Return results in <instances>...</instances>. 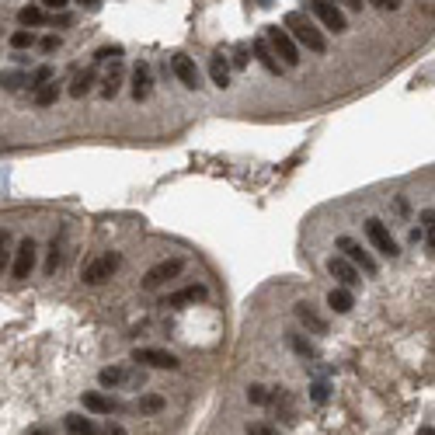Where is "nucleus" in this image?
Returning <instances> with one entry per match:
<instances>
[{
  "label": "nucleus",
  "instance_id": "f257e3e1",
  "mask_svg": "<svg viewBox=\"0 0 435 435\" xmlns=\"http://www.w3.org/2000/svg\"><path fill=\"white\" fill-rule=\"evenodd\" d=\"M282 28L296 39V46H300V49L317 53V56H324V53H327V39H324V32L317 28V22H314L307 11H289V15H286V22H282Z\"/></svg>",
  "mask_w": 435,
  "mask_h": 435
},
{
  "label": "nucleus",
  "instance_id": "f03ea898",
  "mask_svg": "<svg viewBox=\"0 0 435 435\" xmlns=\"http://www.w3.org/2000/svg\"><path fill=\"white\" fill-rule=\"evenodd\" d=\"M265 39H268V46H272V53L279 56V63L286 67V70H296L300 67V46H296V39L286 32V28H279V25H268L265 28Z\"/></svg>",
  "mask_w": 435,
  "mask_h": 435
},
{
  "label": "nucleus",
  "instance_id": "7ed1b4c3",
  "mask_svg": "<svg viewBox=\"0 0 435 435\" xmlns=\"http://www.w3.org/2000/svg\"><path fill=\"white\" fill-rule=\"evenodd\" d=\"M307 4H310L314 18H317L327 32H334V35L348 32V18H345V11L334 4V0H307Z\"/></svg>",
  "mask_w": 435,
  "mask_h": 435
},
{
  "label": "nucleus",
  "instance_id": "20e7f679",
  "mask_svg": "<svg viewBox=\"0 0 435 435\" xmlns=\"http://www.w3.org/2000/svg\"><path fill=\"white\" fill-rule=\"evenodd\" d=\"M334 248H338V251H341V255H345V258H348V262L355 265V268H362L366 275H376V272H379L376 258H373V255H369V251H366V248H362V244H359L355 237L341 234V237L334 241Z\"/></svg>",
  "mask_w": 435,
  "mask_h": 435
},
{
  "label": "nucleus",
  "instance_id": "39448f33",
  "mask_svg": "<svg viewBox=\"0 0 435 435\" xmlns=\"http://www.w3.org/2000/svg\"><path fill=\"white\" fill-rule=\"evenodd\" d=\"M366 237H369V244L383 255V258H400V244L393 241V234L386 230V223L383 220H376V216H373V220H366Z\"/></svg>",
  "mask_w": 435,
  "mask_h": 435
},
{
  "label": "nucleus",
  "instance_id": "423d86ee",
  "mask_svg": "<svg viewBox=\"0 0 435 435\" xmlns=\"http://www.w3.org/2000/svg\"><path fill=\"white\" fill-rule=\"evenodd\" d=\"M119 265H122L119 255H101V258H94V262L84 265V282L87 286H101V282H108L119 272Z\"/></svg>",
  "mask_w": 435,
  "mask_h": 435
},
{
  "label": "nucleus",
  "instance_id": "0eeeda50",
  "mask_svg": "<svg viewBox=\"0 0 435 435\" xmlns=\"http://www.w3.org/2000/svg\"><path fill=\"white\" fill-rule=\"evenodd\" d=\"M181 268H185V262L181 258H167V262H157L146 275H143V289H160L167 279H178L181 275Z\"/></svg>",
  "mask_w": 435,
  "mask_h": 435
},
{
  "label": "nucleus",
  "instance_id": "6e6552de",
  "mask_svg": "<svg viewBox=\"0 0 435 435\" xmlns=\"http://www.w3.org/2000/svg\"><path fill=\"white\" fill-rule=\"evenodd\" d=\"M133 362L150 366V369H178V366H181V359H178L174 352H167V348H136V352H133Z\"/></svg>",
  "mask_w": 435,
  "mask_h": 435
},
{
  "label": "nucleus",
  "instance_id": "1a4fd4ad",
  "mask_svg": "<svg viewBox=\"0 0 435 435\" xmlns=\"http://www.w3.org/2000/svg\"><path fill=\"white\" fill-rule=\"evenodd\" d=\"M98 383L105 386V390H119V386H143V373L136 376V373H129L126 366H105L101 373H98Z\"/></svg>",
  "mask_w": 435,
  "mask_h": 435
},
{
  "label": "nucleus",
  "instance_id": "9d476101",
  "mask_svg": "<svg viewBox=\"0 0 435 435\" xmlns=\"http://www.w3.org/2000/svg\"><path fill=\"white\" fill-rule=\"evenodd\" d=\"M35 258H39V248H35V241H32V237H25V241L18 244V251H15L11 275H15V279H28V275H32V268H35Z\"/></svg>",
  "mask_w": 435,
  "mask_h": 435
},
{
  "label": "nucleus",
  "instance_id": "9b49d317",
  "mask_svg": "<svg viewBox=\"0 0 435 435\" xmlns=\"http://www.w3.org/2000/svg\"><path fill=\"white\" fill-rule=\"evenodd\" d=\"M327 272H331V279H338V286H345V289H355V286L362 282V272H359L345 255H334V258L327 262Z\"/></svg>",
  "mask_w": 435,
  "mask_h": 435
},
{
  "label": "nucleus",
  "instance_id": "f8f14e48",
  "mask_svg": "<svg viewBox=\"0 0 435 435\" xmlns=\"http://www.w3.org/2000/svg\"><path fill=\"white\" fill-rule=\"evenodd\" d=\"M171 74H174V77H178L188 91L202 87V84H198V67H195V60H191V56H181V53H178V56L171 60Z\"/></svg>",
  "mask_w": 435,
  "mask_h": 435
},
{
  "label": "nucleus",
  "instance_id": "ddd939ff",
  "mask_svg": "<svg viewBox=\"0 0 435 435\" xmlns=\"http://www.w3.org/2000/svg\"><path fill=\"white\" fill-rule=\"evenodd\" d=\"M251 49H255V56H258V63H262V67H265L268 74H275V77H279V74L286 70V67L279 63V56L272 53V46H268V39H265V35H258V39L251 42Z\"/></svg>",
  "mask_w": 435,
  "mask_h": 435
},
{
  "label": "nucleus",
  "instance_id": "4468645a",
  "mask_svg": "<svg viewBox=\"0 0 435 435\" xmlns=\"http://www.w3.org/2000/svg\"><path fill=\"white\" fill-rule=\"evenodd\" d=\"M153 94V77H150V63H136L133 67V98L146 101Z\"/></svg>",
  "mask_w": 435,
  "mask_h": 435
},
{
  "label": "nucleus",
  "instance_id": "2eb2a0df",
  "mask_svg": "<svg viewBox=\"0 0 435 435\" xmlns=\"http://www.w3.org/2000/svg\"><path fill=\"white\" fill-rule=\"evenodd\" d=\"M293 314H296V321H300L310 334H327V321H324V317H321L310 303H296V310H293Z\"/></svg>",
  "mask_w": 435,
  "mask_h": 435
},
{
  "label": "nucleus",
  "instance_id": "dca6fc26",
  "mask_svg": "<svg viewBox=\"0 0 435 435\" xmlns=\"http://www.w3.org/2000/svg\"><path fill=\"white\" fill-rule=\"evenodd\" d=\"M80 404H84V411H91V414H115V411H119V400H112L108 393H98V390L84 393Z\"/></svg>",
  "mask_w": 435,
  "mask_h": 435
},
{
  "label": "nucleus",
  "instance_id": "f3484780",
  "mask_svg": "<svg viewBox=\"0 0 435 435\" xmlns=\"http://www.w3.org/2000/svg\"><path fill=\"white\" fill-rule=\"evenodd\" d=\"M209 77H212V84L220 87V91H227V87H230V63H227V56H223V53H216V56L209 60Z\"/></svg>",
  "mask_w": 435,
  "mask_h": 435
},
{
  "label": "nucleus",
  "instance_id": "a211bd4d",
  "mask_svg": "<svg viewBox=\"0 0 435 435\" xmlns=\"http://www.w3.org/2000/svg\"><path fill=\"white\" fill-rule=\"evenodd\" d=\"M209 296V289L205 286H185V289H178V293H171L167 296V307H185V303H202Z\"/></svg>",
  "mask_w": 435,
  "mask_h": 435
},
{
  "label": "nucleus",
  "instance_id": "6ab92c4d",
  "mask_svg": "<svg viewBox=\"0 0 435 435\" xmlns=\"http://www.w3.org/2000/svg\"><path fill=\"white\" fill-rule=\"evenodd\" d=\"M18 22H22V28H42L49 22V15H46L42 4H28V8L18 11Z\"/></svg>",
  "mask_w": 435,
  "mask_h": 435
},
{
  "label": "nucleus",
  "instance_id": "aec40b11",
  "mask_svg": "<svg viewBox=\"0 0 435 435\" xmlns=\"http://www.w3.org/2000/svg\"><path fill=\"white\" fill-rule=\"evenodd\" d=\"M327 307H331L334 314H348V310L355 307V296H352V289H345V286L331 289V293H327Z\"/></svg>",
  "mask_w": 435,
  "mask_h": 435
},
{
  "label": "nucleus",
  "instance_id": "412c9836",
  "mask_svg": "<svg viewBox=\"0 0 435 435\" xmlns=\"http://www.w3.org/2000/svg\"><path fill=\"white\" fill-rule=\"evenodd\" d=\"M32 101H35V108H53V105L60 101V84H56V80L42 84L39 91H32Z\"/></svg>",
  "mask_w": 435,
  "mask_h": 435
},
{
  "label": "nucleus",
  "instance_id": "4be33fe9",
  "mask_svg": "<svg viewBox=\"0 0 435 435\" xmlns=\"http://www.w3.org/2000/svg\"><path fill=\"white\" fill-rule=\"evenodd\" d=\"M94 70H80V74H74V80H70V98H84V94H91V87H94Z\"/></svg>",
  "mask_w": 435,
  "mask_h": 435
},
{
  "label": "nucleus",
  "instance_id": "5701e85b",
  "mask_svg": "<svg viewBox=\"0 0 435 435\" xmlns=\"http://www.w3.org/2000/svg\"><path fill=\"white\" fill-rule=\"evenodd\" d=\"M63 425H67V432H70V435H98L94 421H91V418H80V414H67V418H63Z\"/></svg>",
  "mask_w": 435,
  "mask_h": 435
},
{
  "label": "nucleus",
  "instance_id": "b1692460",
  "mask_svg": "<svg viewBox=\"0 0 435 435\" xmlns=\"http://www.w3.org/2000/svg\"><path fill=\"white\" fill-rule=\"evenodd\" d=\"M421 241L428 244V251H435V209H421Z\"/></svg>",
  "mask_w": 435,
  "mask_h": 435
},
{
  "label": "nucleus",
  "instance_id": "393cba45",
  "mask_svg": "<svg viewBox=\"0 0 435 435\" xmlns=\"http://www.w3.org/2000/svg\"><path fill=\"white\" fill-rule=\"evenodd\" d=\"M0 87L15 94V91L28 87V74H25V70H8V74H0Z\"/></svg>",
  "mask_w": 435,
  "mask_h": 435
},
{
  "label": "nucleus",
  "instance_id": "a878e982",
  "mask_svg": "<svg viewBox=\"0 0 435 435\" xmlns=\"http://www.w3.org/2000/svg\"><path fill=\"white\" fill-rule=\"evenodd\" d=\"M39 39H35V32L32 28H18V32H11V49L15 53H25V49H32Z\"/></svg>",
  "mask_w": 435,
  "mask_h": 435
},
{
  "label": "nucleus",
  "instance_id": "bb28decb",
  "mask_svg": "<svg viewBox=\"0 0 435 435\" xmlns=\"http://www.w3.org/2000/svg\"><path fill=\"white\" fill-rule=\"evenodd\" d=\"M53 80V67L49 63H42V67H35L32 74H28V91H39L42 84H49Z\"/></svg>",
  "mask_w": 435,
  "mask_h": 435
},
{
  "label": "nucleus",
  "instance_id": "cd10ccee",
  "mask_svg": "<svg viewBox=\"0 0 435 435\" xmlns=\"http://www.w3.org/2000/svg\"><path fill=\"white\" fill-rule=\"evenodd\" d=\"M289 348H293L296 355H303V359H314V355H317V348H314L303 334H289Z\"/></svg>",
  "mask_w": 435,
  "mask_h": 435
},
{
  "label": "nucleus",
  "instance_id": "c85d7f7f",
  "mask_svg": "<svg viewBox=\"0 0 435 435\" xmlns=\"http://www.w3.org/2000/svg\"><path fill=\"white\" fill-rule=\"evenodd\" d=\"M164 407V397L160 393H146V397H139V411L143 414H157Z\"/></svg>",
  "mask_w": 435,
  "mask_h": 435
},
{
  "label": "nucleus",
  "instance_id": "c756f323",
  "mask_svg": "<svg viewBox=\"0 0 435 435\" xmlns=\"http://www.w3.org/2000/svg\"><path fill=\"white\" fill-rule=\"evenodd\" d=\"M248 400H251V404H268V400H272V393H268V386L251 383V386H248Z\"/></svg>",
  "mask_w": 435,
  "mask_h": 435
},
{
  "label": "nucleus",
  "instance_id": "7c9ffc66",
  "mask_svg": "<svg viewBox=\"0 0 435 435\" xmlns=\"http://www.w3.org/2000/svg\"><path fill=\"white\" fill-rule=\"evenodd\" d=\"M327 397H331V386H327L324 379H317V383L310 386V400H314V404H327Z\"/></svg>",
  "mask_w": 435,
  "mask_h": 435
},
{
  "label": "nucleus",
  "instance_id": "2f4dec72",
  "mask_svg": "<svg viewBox=\"0 0 435 435\" xmlns=\"http://www.w3.org/2000/svg\"><path fill=\"white\" fill-rule=\"evenodd\" d=\"M248 435H279V428H272L268 421H248Z\"/></svg>",
  "mask_w": 435,
  "mask_h": 435
},
{
  "label": "nucleus",
  "instance_id": "473e14b6",
  "mask_svg": "<svg viewBox=\"0 0 435 435\" xmlns=\"http://www.w3.org/2000/svg\"><path fill=\"white\" fill-rule=\"evenodd\" d=\"M119 56H122V46H105V49H98V53H94V60H98V63H108V60H119Z\"/></svg>",
  "mask_w": 435,
  "mask_h": 435
},
{
  "label": "nucleus",
  "instance_id": "72a5a7b5",
  "mask_svg": "<svg viewBox=\"0 0 435 435\" xmlns=\"http://www.w3.org/2000/svg\"><path fill=\"white\" fill-rule=\"evenodd\" d=\"M60 46H63L60 35H42V39H39V49H42V53H56Z\"/></svg>",
  "mask_w": 435,
  "mask_h": 435
},
{
  "label": "nucleus",
  "instance_id": "f704fd0d",
  "mask_svg": "<svg viewBox=\"0 0 435 435\" xmlns=\"http://www.w3.org/2000/svg\"><path fill=\"white\" fill-rule=\"evenodd\" d=\"M119 87H122V77H119V74H112V77L105 80L101 94H105V98H115V94H119Z\"/></svg>",
  "mask_w": 435,
  "mask_h": 435
},
{
  "label": "nucleus",
  "instance_id": "c9c22d12",
  "mask_svg": "<svg viewBox=\"0 0 435 435\" xmlns=\"http://www.w3.org/2000/svg\"><path fill=\"white\" fill-rule=\"evenodd\" d=\"M60 262H63V255H60V248H56V241L49 244V262H46V272L53 275L56 268H60Z\"/></svg>",
  "mask_w": 435,
  "mask_h": 435
},
{
  "label": "nucleus",
  "instance_id": "e433bc0d",
  "mask_svg": "<svg viewBox=\"0 0 435 435\" xmlns=\"http://www.w3.org/2000/svg\"><path fill=\"white\" fill-rule=\"evenodd\" d=\"M8 241H11L8 234H0V272L8 268V258H11V251H8Z\"/></svg>",
  "mask_w": 435,
  "mask_h": 435
},
{
  "label": "nucleus",
  "instance_id": "4c0bfd02",
  "mask_svg": "<svg viewBox=\"0 0 435 435\" xmlns=\"http://www.w3.org/2000/svg\"><path fill=\"white\" fill-rule=\"evenodd\" d=\"M39 4H42L46 11H67V8H70V0H39Z\"/></svg>",
  "mask_w": 435,
  "mask_h": 435
},
{
  "label": "nucleus",
  "instance_id": "58836bf2",
  "mask_svg": "<svg viewBox=\"0 0 435 435\" xmlns=\"http://www.w3.org/2000/svg\"><path fill=\"white\" fill-rule=\"evenodd\" d=\"M234 67H237V70L248 67V46H237V53H234Z\"/></svg>",
  "mask_w": 435,
  "mask_h": 435
},
{
  "label": "nucleus",
  "instance_id": "ea45409f",
  "mask_svg": "<svg viewBox=\"0 0 435 435\" xmlns=\"http://www.w3.org/2000/svg\"><path fill=\"white\" fill-rule=\"evenodd\" d=\"M373 4H376L379 11H397V8H400V0H373Z\"/></svg>",
  "mask_w": 435,
  "mask_h": 435
},
{
  "label": "nucleus",
  "instance_id": "a19ab883",
  "mask_svg": "<svg viewBox=\"0 0 435 435\" xmlns=\"http://www.w3.org/2000/svg\"><path fill=\"white\" fill-rule=\"evenodd\" d=\"M77 4H80L84 11H98V8H101V0H77Z\"/></svg>",
  "mask_w": 435,
  "mask_h": 435
},
{
  "label": "nucleus",
  "instance_id": "79ce46f5",
  "mask_svg": "<svg viewBox=\"0 0 435 435\" xmlns=\"http://www.w3.org/2000/svg\"><path fill=\"white\" fill-rule=\"evenodd\" d=\"M345 4H348L352 11H362V4H366V0H345Z\"/></svg>",
  "mask_w": 435,
  "mask_h": 435
},
{
  "label": "nucleus",
  "instance_id": "37998d69",
  "mask_svg": "<svg viewBox=\"0 0 435 435\" xmlns=\"http://www.w3.org/2000/svg\"><path fill=\"white\" fill-rule=\"evenodd\" d=\"M418 435H435V428H418Z\"/></svg>",
  "mask_w": 435,
  "mask_h": 435
},
{
  "label": "nucleus",
  "instance_id": "c03bdc74",
  "mask_svg": "<svg viewBox=\"0 0 435 435\" xmlns=\"http://www.w3.org/2000/svg\"><path fill=\"white\" fill-rule=\"evenodd\" d=\"M35 435H46V432H35Z\"/></svg>",
  "mask_w": 435,
  "mask_h": 435
}]
</instances>
